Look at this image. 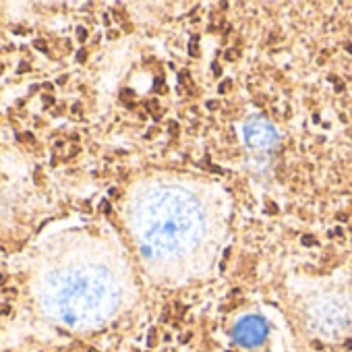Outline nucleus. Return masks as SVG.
Masks as SVG:
<instances>
[{"label": "nucleus", "mask_w": 352, "mask_h": 352, "mask_svg": "<svg viewBox=\"0 0 352 352\" xmlns=\"http://www.w3.org/2000/svg\"><path fill=\"white\" fill-rule=\"evenodd\" d=\"M33 46H35V50H41V52L48 50V44H46V39H35Z\"/></svg>", "instance_id": "obj_1"}, {"label": "nucleus", "mask_w": 352, "mask_h": 352, "mask_svg": "<svg viewBox=\"0 0 352 352\" xmlns=\"http://www.w3.org/2000/svg\"><path fill=\"white\" fill-rule=\"evenodd\" d=\"M180 83L189 85V89L193 87V85H191V79H189V73H186V70H182V73H180Z\"/></svg>", "instance_id": "obj_2"}, {"label": "nucleus", "mask_w": 352, "mask_h": 352, "mask_svg": "<svg viewBox=\"0 0 352 352\" xmlns=\"http://www.w3.org/2000/svg\"><path fill=\"white\" fill-rule=\"evenodd\" d=\"M133 96H135V93H133L131 89H122V91H120V100H122V102H126V100H131Z\"/></svg>", "instance_id": "obj_3"}, {"label": "nucleus", "mask_w": 352, "mask_h": 352, "mask_svg": "<svg viewBox=\"0 0 352 352\" xmlns=\"http://www.w3.org/2000/svg\"><path fill=\"white\" fill-rule=\"evenodd\" d=\"M191 54L193 56L199 54V50H197V35H193V39H191Z\"/></svg>", "instance_id": "obj_4"}, {"label": "nucleus", "mask_w": 352, "mask_h": 352, "mask_svg": "<svg viewBox=\"0 0 352 352\" xmlns=\"http://www.w3.org/2000/svg\"><path fill=\"white\" fill-rule=\"evenodd\" d=\"M168 131H170L172 137H176V135H178V124H176V122H168Z\"/></svg>", "instance_id": "obj_5"}, {"label": "nucleus", "mask_w": 352, "mask_h": 352, "mask_svg": "<svg viewBox=\"0 0 352 352\" xmlns=\"http://www.w3.org/2000/svg\"><path fill=\"white\" fill-rule=\"evenodd\" d=\"M77 35H79V39H81V41H85V39H87V31H85L83 27H79V29H77Z\"/></svg>", "instance_id": "obj_6"}, {"label": "nucleus", "mask_w": 352, "mask_h": 352, "mask_svg": "<svg viewBox=\"0 0 352 352\" xmlns=\"http://www.w3.org/2000/svg\"><path fill=\"white\" fill-rule=\"evenodd\" d=\"M230 85H232V81H224V83L220 85V93H226V91L230 89Z\"/></svg>", "instance_id": "obj_7"}, {"label": "nucleus", "mask_w": 352, "mask_h": 352, "mask_svg": "<svg viewBox=\"0 0 352 352\" xmlns=\"http://www.w3.org/2000/svg\"><path fill=\"white\" fill-rule=\"evenodd\" d=\"M85 58H87V52H85V50H79V52H77V60H79V62H85Z\"/></svg>", "instance_id": "obj_8"}, {"label": "nucleus", "mask_w": 352, "mask_h": 352, "mask_svg": "<svg viewBox=\"0 0 352 352\" xmlns=\"http://www.w3.org/2000/svg\"><path fill=\"white\" fill-rule=\"evenodd\" d=\"M149 346H155V330H151L149 332V342H147Z\"/></svg>", "instance_id": "obj_9"}, {"label": "nucleus", "mask_w": 352, "mask_h": 352, "mask_svg": "<svg viewBox=\"0 0 352 352\" xmlns=\"http://www.w3.org/2000/svg\"><path fill=\"white\" fill-rule=\"evenodd\" d=\"M184 311H186V309H182V304H180V302H176V315L180 317V315H184Z\"/></svg>", "instance_id": "obj_10"}, {"label": "nucleus", "mask_w": 352, "mask_h": 352, "mask_svg": "<svg viewBox=\"0 0 352 352\" xmlns=\"http://www.w3.org/2000/svg\"><path fill=\"white\" fill-rule=\"evenodd\" d=\"M0 313H2V315L11 313V307H8V304H2V307H0Z\"/></svg>", "instance_id": "obj_11"}, {"label": "nucleus", "mask_w": 352, "mask_h": 352, "mask_svg": "<svg viewBox=\"0 0 352 352\" xmlns=\"http://www.w3.org/2000/svg\"><path fill=\"white\" fill-rule=\"evenodd\" d=\"M52 102H54V98H52V96H46V98H44V104H46V106H50Z\"/></svg>", "instance_id": "obj_12"}, {"label": "nucleus", "mask_w": 352, "mask_h": 352, "mask_svg": "<svg viewBox=\"0 0 352 352\" xmlns=\"http://www.w3.org/2000/svg\"><path fill=\"white\" fill-rule=\"evenodd\" d=\"M100 209H102V211H106V214H108V211H110V209H108V201H104V203L100 205Z\"/></svg>", "instance_id": "obj_13"}, {"label": "nucleus", "mask_w": 352, "mask_h": 352, "mask_svg": "<svg viewBox=\"0 0 352 352\" xmlns=\"http://www.w3.org/2000/svg\"><path fill=\"white\" fill-rule=\"evenodd\" d=\"M302 240H304V245H313V236H304Z\"/></svg>", "instance_id": "obj_14"}, {"label": "nucleus", "mask_w": 352, "mask_h": 352, "mask_svg": "<svg viewBox=\"0 0 352 352\" xmlns=\"http://www.w3.org/2000/svg\"><path fill=\"white\" fill-rule=\"evenodd\" d=\"M234 56H236V52H232V50H228V52H226V58H228V60H230V58H234Z\"/></svg>", "instance_id": "obj_15"}, {"label": "nucleus", "mask_w": 352, "mask_h": 352, "mask_svg": "<svg viewBox=\"0 0 352 352\" xmlns=\"http://www.w3.org/2000/svg\"><path fill=\"white\" fill-rule=\"evenodd\" d=\"M191 336H193V334H184V336H182V342H189V340H191Z\"/></svg>", "instance_id": "obj_16"}, {"label": "nucleus", "mask_w": 352, "mask_h": 352, "mask_svg": "<svg viewBox=\"0 0 352 352\" xmlns=\"http://www.w3.org/2000/svg\"><path fill=\"white\" fill-rule=\"evenodd\" d=\"M4 282H6V275H4V273H0V284H4Z\"/></svg>", "instance_id": "obj_17"}]
</instances>
